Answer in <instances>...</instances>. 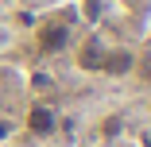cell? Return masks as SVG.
Returning <instances> with one entry per match:
<instances>
[{
  "mask_svg": "<svg viewBox=\"0 0 151 147\" xmlns=\"http://www.w3.org/2000/svg\"><path fill=\"white\" fill-rule=\"evenodd\" d=\"M70 43H74V27L66 16H47L35 31V47L43 54H62V50H70Z\"/></svg>",
  "mask_w": 151,
  "mask_h": 147,
  "instance_id": "obj_1",
  "label": "cell"
},
{
  "mask_svg": "<svg viewBox=\"0 0 151 147\" xmlns=\"http://www.w3.org/2000/svg\"><path fill=\"white\" fill-rule=\"evenodd\" d=\"M105 39L101 35H85L81 43H78V70H85V74H101V66H105Z\"/></svg>",
  "mask_w": 151,
  "mask_h": 147,
  "instance_id": "obj_2",
  "label": "cell"
},
{
  "mask_svg": "<svg viewBox=\"0 0 151 147\" xmlns=\"http://www.w3.org/2000/svg\"><path fill=\"white\" fill-rule=\"evenodd\" d=\"M27 132H31V136H54V128H58V112L50 108V105H31V108H27Z\"/></svg>",
  "mask_w": 151,
  "mask_h": 147,
  "instance_id": "obj_3",
  "label": "cell"
},
{
  "mask_svg": "<svg viewBox=\"0 0 151 147\" xmlns=\"http://www.w3.org/2000/svg\"><path fill=\"white\" fill-rule=\"evenodd\" d=\"M136 70V50H128V47H109L105 50V66H101V74H109V77H124V74H132Z\"/></svg>",
  "mask_w": 151,
  "mask_h": 147,
  "instance_id": "obj_4",
  "label": "cell"
}]
</instances>
